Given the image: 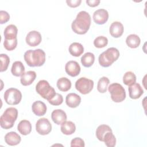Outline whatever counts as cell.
<instances>
[{"label":"cell","instance_id":"4fadbf2b","mask_svg":"<svg viewBox=\"0 0 147 147\" xmlns=\"http://www.w3.org/2000/svg\"><path fill=\"white\" fill-rule=\"evenodd\" d=\"M124 30V28L122 24L119 21L113 22L109 28V32L111 36L114 38L121 37Z\"/></svg>","mask_w":147,"mask_h":147},{"label":"cell","instance_id":"52a82bcc","mask_svg":"<svg viewBox=\"0 0 147 147\" xmlns=\"http://www.w3.org/2000/svg\"><path fill=\"white\" fill-rule=\"evenodd\" d=\"M22 94L21 91L15 88H10L4 93V99L10 105H18L21 100Z\"/></svg>","mask_w":147,"mask_h":147},{"label":"cell","instance_id":"5b68a950","mask_svg":"<svg viewBox=\"0 0 147 147\" xmlns=\"http://www.w3.org/2000/svg\"><path fill=\"white\" fill-rule=\"evenodd\" d=\"M36 90L41 97L48 100V101L51 99L56 94L55 89L45 80H41L37 83L36 86Z\"/></svg>","mask_w":147,"mask_h":147},{"label":"cell","instance_id":"ba28073f","mask_svg":"<svg viewBox=\"0 0 147 147\" xmlns=\"http://www.w3.org/2000/svg\"><path fill=\"white\" fill-rule=\"evenodd\" d=\"M94 87V81L85 77L80 78L75 83L76 89L82 94L90 93Z\"/></svg>","mask_w":147,"mask_h":147},{"label":"cell","instance_id":"603a6c76","mask_svg":"<svg viewBox=\"0 0 147 147\" xmlns=\"http://www.w3.org/2000/svg\"><path fill=\"white\" fill-rule=\"evenodd\" d=\"M61 131L65 135H71L73 134L76 130V126L72 121L64 122L60 127Z\"/></svg>","mask_w":147,"mask_h":147},{"label":"cell","instance_id":"f1b7e54d","mask_svg":"<svg viewBox=\"0 0 147 147\" xmlns=\"http://www.w3.org/2000/svg\"><path fill=\"white\" fill-rule=\"evenodd\" d=\"M110 80L107 77L103 76L101 78H100L97 84L98 91L100 93L106 92Z\"/></svg>","mask_w":147,"mask_h":147},{"label":"cell","instance_id":"83f0119b","mask_svg":"<svg viewBox=\"0 0 147 147\" xmlns=\"http://www.w3.org/2000/svg\"><path fill=\"white\" fill-rule=\"evenodd\" d=\"M109 131H112L111 127L107 125H99L96 130V138L100 141H103L105 135Z\"/></svg>","mask_w":147,"mask_h":147},{"label":"cell","instance_id":"8992f818","mask_svg":"<svg viewBox=\"0 0 147 147\" xmlns=\"http://www.w3.org/2000/svg\"><path fill=\"white\" fill-rule=\"evenodd\" d=\"M108 90L111 94V98L114 102H121L126 98V92L122 86L119 83L111 84Z\"/></svg>","mask_w":147,"mask_h":147},{"label":"cell","instance_id":"484cf974","mask_svg":"<svg viewBox=\"0 0 147 147\" xmlns=\"http://www.w3.org/2000/svg\"><path fill=\"white\" fill-rule=\"evenodd\" d=\"M126 42L127 46L130 48H136L140 45L141 40L138 35L135 34H131L126 37Z\"/></svg>","mask_w":147,"mask_h":147},{"label":"cell","instance_id":"d590c367","mask_svg":"<svg viewBox=\"0 0 147 147\" xmlns=\"http://www.w3.org/2000/svg\"><path fill=\"white\" fill-rule=\"evenodd\" d=\"M85 146L84 142L83 140H82L80 137H76L71 140V146H80L84 147Z\"/></svg>","mask_w":147,"mask_h":147},{"label":"cell","instance_id":"cb8c5ba5","mask_svg":"<svg viewBox=\"0 0 147 147\" xmlns=\"http://www.w3.org/2000/svg\"><path fill=\"white\" fill-rule=\"evenodd\" d=\"M57 87L61 91H67L71 87V82L67 78H60L57 81Z\"/></svg>","mask_w":147,"mask_h":147},{"label":"cell","instance_id":"74e56055","mask_svg":"<svg viewBox=\"0 0 147 147\" xmlns=\"http://www.w3.org/2000/svg\"><path fill=\"white\" fill-rule=\"evenodd\" d=\"M81 0H67L66 1V3H67L68 6L71 7H76L79 6L81 3Z\"/></svg>","mask_w":147,"mask_h":147},{"label":"cell","instance_id":"f35d334b","mask_svg":"<svg viewBox=\"0 0 147 147\" xmlns=\"http://www.w3.org/2000/svg\"><path fill=\"white\" fill-rule=\"evenodd\" d=\"M87 4L90 7H95L97 6L100 3L99 0H87Z\"/></svg>","mask_w":147,"mask_h":147},{"label":"cell","instance_id":"8fae6325","mask_svg":"<svg viewBox=\"0 0 147 147\" xmlns=\"http://www.w3.org/2000/svg\"><path fill=\"white\" fill-rule=\"evenodd\" d=\"M41 40V34L36 30L29 32L26 37V42L30 47H36L39 45Z\"/></svg>","mask_w":147,"mask_h":147},{"label":"cell","instance_id":"836d02e7","mask_svg":"<svg viewBox=\"0 0 147 147\" xmlns=\"http://www.w3.org/2000/svg\"><path fill=\"white\" fill-rule=\"evenodd\" d=\"M17 45V38L13 40H6L5 39L3 42V46L5 48L7 51L14 50Z\"/></svg>","mask_w":147,"mask_h":147},{"label":"cell","instance_id":"8d00e7d4","mask_svg":"<svg viewBox=\"0 0 147 147\" xmlns=\"http://www.w3.org/2000/svg\"><path fill=\"white\" fill-rule=\"evenodd\" d=\"M10 19V16L9 13L4 10L0 11V23L3 24L7 22Z\"/></svg>","mask_w":147,"mask_h":147},{"label":"cell","instance_id":"44dd1931","mask_svg":"<svg viewBox=\"0 0 147 147\" xmlns=\"http://www.w3.org/2000/svg\"><path fill=\"white\" fill-rule=\"evenodd\" d=\"M17 129L21 134L26 136L31 132L32 125L28 120H22L19 122L17 126Z\"/></svg>","mask_w":147,"mask_h":147},{"label":"cell","instance_id":"d6a6232c","mask_svg":"<svg viewBox=\"0 0 147 147\" xmlns=\"http://www.w3.org/2000/svg\"><path fill=\"white\" fill-rule=\"evenodd\" d=\"M1 58V68L0 71L1 72L5 71L9 66L10 63V59L9 57L6 54L1 53L0 55Z\"/></svg>","mask_w":147,"mask_h":147},{"label":"cell","instance_id":"ffe728a7","mask_svg":"<svg viewBox=\"0 0 147 147\" xmlns=\"http://www.w3.org/2000/svg\"><path fill=\"white\" fill-rule=\"evenodd\" d=\"M18 33V29L16 25L10 24L7 25L4 30L5 39L6 40H13L17 38V35Z\"/></svg>","mask_w":147,"mask_h":147},{"label":"cell","instance_id":"f546056e","mask_svg":"<svg viewBox=\"0 0 147 147\" xmlns=\"http://www.w3.org/2000/svg\"><path fill=\"white\" fill-rule=\"evenodd\" d=\"M136 76L131 71L126 72L123 76V82L126 86H130L136 83Z\"/></svg>","mask_w":147,"mask_h":147},{"label":"cell","instance_id":"7402d4cb","mask_svg":"<svg viewBox=\"0 0 147 147\" xmlns=\"http://www.w3.org/2000/svg\"><path fill=\"white\" fill-rule=\"evenodd\" d=\"M84 52L83 46L79 42H73L69 47V53L75 57L80 56Z\"/></svg>","mask_w":147,"mask_h":147},{"label":"cell","instance_id":"5bb4252c","mask_svg":"<svg viewBox=\"0 0 147 147\" xmlns=\"http://www.w3.org/2000/svg\"><path fill=\"white\" fill-rule=\"evenodd\" d=\"M51 118L54 123L57 125H61L67 119V114L61 109L53 110L51 114Z\"/></svg>","mask_w":147,"mask_h":147},{"label":"cell","instance_id":"30bf717a","mask_svg":"<svg viewBox=\"0 0 147 147\" xmlns=\"http://www.w3.org/2000/svg\"><path fill=\"white\" fill-rule=\"evenodd\" d=\"M94 22L98 25L104 24L109 18V13L104 9H99L94 11L92 16Z\"/></svg>","mask_w":147,"mask_h":147},{"label":"cell","instance_id":"9c48e42d","mask_svg":"<svg viewBox=\"0 0 147 147\" xmlns=\"http://www.w3.org/2000/svg\"><path fill=\"white\" fill-rule=\"evenodd\" d=\"M36 130L39 134L46 135L51 131L52 125L47 118H41L36 123Z\"/></svg>","mask_w":147,"mask_h":147},{"label":"cell","instance_id":"2e32d148","mask_svg":"<svg viewBox=\"0 0 147 147\" xmlns=\"http://www.w3.org/2000/svg\"><path fill=\"white\" fill-rule=\"evenodd\" d=\"M32 109L33 113L37 116H42L47 112L46 105L41 100L35 101L32 106Z\"/></svg>","mask_w":147,"mask_h":147},{"label":"cell","instance_id":"3957f363","mask_svg":"<svg viewBox=\"0 0 147 147\" xmlns=\"http://www.w3.org/2000/svg\"><path fill=\"white\" fill-rule=\"evenodd\" d=\"M119 56V52L117 48L114 47L109 48L100 54L98 58L99 63L103 67H108L115 61Z\"/></svg>","mask_w":147,"mask_h":147},{"label":"cell","instance_id":"d4e9b609","mask_svg":"<svg viewBox=\"0 0 147 147\" xmlns=\"http://www.w3.org/2000/svg\"><path fill=\"white\" fill-rule=\"evenodd\" d=\"M25 72V67L20 61H16L12 64L11 68V74L15 76H21Z\"/></svg>","mask_w":147,"mask_h":147},{"label":"cell","instance_id":"e0dca14e","mask_svg":"<svg viewBox=\"0 0 147 147\" xmlns=\"http://www.w3.org/2000/svg\"><path fill=\"white\" fill-rule=\"evenodd\" d=\"M36 78V73L33 71H29L24 72L20 78L21 84L24 86L30 85Z\"/></svg>","mask_w":147,"mask_h":147},{"label":"cell","instance_id":"277c9868","mask_svg":"<svg viewBox=\"0 0 147 147\" xmlns=\"http://www.w3.org/2000/svg\"><path fill=\"white\" fill-rule=\"evenodd\" d=\"M18 117V110L15 107L7 108L0 117L1 126L3 129L11 128Z\"/></svg>","mask_w":147,"mask_h":147},{"label":"cell","instance_id":"ac0fdd59","mask_svg":"<svg viewBox=\"0 0 147 147\" xmlns=\"http://www.w3.org/2000/svg\"><path fill=\"white\" fill-rule=\"evenodd\" d=\"M21 140L20 136L14 131L9 132L5 136V142L10 146L18 145L21 142Z\"/></svg>","mask_w":147,"mask_h":147},{"label":"cell","instance_id":"9a60e30c","mask_svg":"<svg viewBox=\"0 0 147 147\" xmlns=\"http://www.w3.org/2000/svg\"><path fill=\"white\" fill-rule=\"evenodd\" d=\"M128 90L130 98L133 99L139 98L144 93V90L140 84L136 83L129 86Z\"/></svg>","mask_w":147,"mask_h":147},{"label":"cell","instance_id":"1f68e13d","mask_svg":"<svg viewBox=\"0 0 147 147\" xmlns=\"http://www.w3.org/2000/svg\"><path fill=\"white\" fill-rule=\"evenodd\" d=\"M108 44V39L107 37L100 36L95 38L94 41V45L98 48H102L106 47Z\"/></svg>","mask_w":147,"mask_h":147},{"label":"cell","instance_id":"e575fe53","mask_svg":"<svg viewBox=\"0 0 147 147\" xmlns=\"http://www.w3.org/2000/svg\"><path fill=\"white\" fill-rule=\"evenodd\" d=\"M63 102V96L59 94L56 93L55 95L50 100H48V102L53 106H59L61 105Z\"/></svg>","mask_w":147,"mask_h":147},{"label":"cell","instance_id":"4dcf8cb0","mask_svg":"<svg viewBox=\"0 0 147 147\" xmlns=\"http://www.w3.org/2000/svg\"><path fill=\"white\" fill-rule=\"evenodd\" d=\"M108 147H113L115 145L116 139L112 131L107 132L104 136L103 141Z\"/></svg>","mask_w":147,"mask_h":147},{"label":"cell","instance_id":"4316f807","mask_svg":"<svg viewBox=\"0 0 147 147\" xmlns=\"http://www.w3.org/2000/svg\"><path fill=\"white\" fill-rule=\"evenodd\" d=\"M80 60L81 63L84 67H90L94 63L95 56L91 52H87L82 56Z\"/></svg>","mask_w":147,"mask_h":147},{"label":"cell","instance_id":"d6986e66","mask_svg":"<svg viewBox=\"0 0 147 147\" xmlns=\"http://www.w3.org/2000/svg\"><path fill=\"white\" fill-rule=\"evenodd\" d=\"M65 102L68 106L71 108L78 107L81 102V98L75 93H69L66 96Z\"/></svg>","mask_w":147,"mask_h":147},{"label":"cell","instance_id":"7c38bea8","mask_svg":"<svg viewBox=\"0 0 147 147\" xmlns=\"http://www.w3.org/2000/svg\"><path fill=\"white\" fill-rule=\"evenodd\" d=\"M80 67L79 63L76 61L71 60L68 61L65 65V70L66 73L72 76H78L80 72Z\"/></svg>","mask_w":147,"mask_h":147},{"label":"cell","instance_id":"7a4b0ae2","mask_svg":"<svg viewBox=\"0 0 147 147\" xmlns=\"http://www.w3.org/2000/svg\"><path fill=\"white\" fill-rule=\"evenodd\" d=\"M24 60L30 67H40L45 61V53L41 49L28 50L24 55Z\"/></svg>","mask_w":147,"mask_h":147},{"label":"cell","instance_id":"6da1fadb","mask_svg":"<svg viewBox=\"0 0 147 147\" xmlns=\"http://www.w3.org/2000/svg\"><path fill=\"white\" fill-rule=\"evenodd\" d=\"M90 25V15L86 11H81L78 13L75 20L72 22L71 28L75 33L84 34L88 30Z\"/></svg>","mask_w":147,"mask_h":147}]
</instances>
